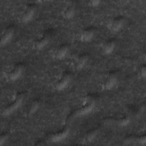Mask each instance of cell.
Listing matches in <instances>:
<instances>
[{
    "label": "cell",
    "instance_id": "9a60e30c",
    "mask_svg": "<svg viewBox=\"0 0 146 146\" xmlns=\"http://www.w3.org/2000/svg\"><path fill=\"white\" fill-rule=\"evenodd\" d=\"M48 43V40L46 37H43L36 40L34 43V47L36 50H42L45 47Z\"/></svg>",
    "mask_w": 146,
    "mask_h": 146
},
{
    "label": "cell",
    "instance_id": "2e32d148",
    "mask_svg": "<svg viewBox=\"0 0 146 146\" xmlns=\"http://www.w3.org/2000/svg\"><path fill=\"white\" fill-rule=\"evenodd\" d=\"M130 123V119L128 117H124L120 119L118 121V124L121 127H125Z\"/></svg>",
    "mask_w": 146,
    "mask_h": 146
},
{
    "label": "cell",
    "instance_id": "ac0fdd59",
    "mask_svg": "<svg viewBox=\"0 0 146 146\" xmlns=\"http://www.w3.org/2000/svg\"><path fill=\"white\" fill-rule=\"evenodd\" d=\"M96 131H92L88 133L85 137V141L86 142H91L96 137Z\"/></svg>",
    "mask_w": 146,
    "mask_h": 146
},
{
    "label": "cell",
    "instance_id": "9c48e42d",
    "mask_svg": "<svg viewBox=\"0 0 146 146\" xmlns=\"http://www.w3.org/2000/svg\"><path fill=\"white\" fill-rule=\"evenodd\" d=\"M87 60H88L87 56L84 55H83L78 57L75 60L74 63L75 68L77 70H80L83 68L87 62Z\"/></svg>",
    "mask_w": 146,
    "mask_h": 146
},
{
    "label": "cell",
    "instance_id": "52a82bcc",
    "mask_svg": "<svg viewBox=\"0 0 146 146\" xmlns=\"http://www.w3.org/2000/svg\"><path fill=\"white\" fill-rule=\"evenodd\" d=\"M14 36V31L12 29H7L3 33L1 37V45L2 46H6L11 42Z\"/></svg>",
    "mask_w": 146,
    "mask_h": 146
},
{
    "label": "cell",
    "instance_id": "30bf717a",
    "mask_svg": "<svg viewBox=\"0 0 146 146\" xmlns=\"http://www.w3.org/2000/svg\"><path fill=\"white\" fill-rule=\"evenodd\" d=\"M70 78L68 77H64L58 80L55 84V88L58 91H62L67 87L70 83Z\"/></svg>",
    "mask_w": 146,
    "mask_h": 146
},
{
    "label": "cell",
    "instance_id": "8fae6325",
    "mask_svg": "<svg viewBox=\"0 0 146 146\" xmlns=\"http://www.w3.org/2000/svg\"><path fill=\"white\" fill-rule=\"evenodd\" d=\"M94 36V33L91 30H86L81 33L79 35V39L82 42H88L91 41Z\"/></svg>",
    "mask_w": 146,
    "mask_h": 146
},
{
    "label": "cell",
    "instance_id": "4fadbf2b",
    "mask_svg": "<svg viewBox=\"0 0 146 146\" xmlns=\"http://www.w3.org/2000/svg\"><path fill=\"white\" fill-rule=\"evenodd\" d=\"M115 47V44L113 41H107L102 46V52L106 55L111 54Z\"/></svg>",
    "mask_w": 146,
    "mask_h": 146
},
{
    "label": "cell",
    "instance_id": "ba28073f",
    "mask_svg": "<svg viewBox=\"0 0 146 146\" xmlns=\"http://www.w3.org/2000/svg\"><path fill=\"white\" fill-rule=\"evenodd\" d=\"M68 52V47L66 46H62L55 50L53 55L57 59H62L67 56Z\"/></svg>",
    "mask_w": 146,
    "mask_h": 146
},
{
    "label": "cell",
    "instance_id": "5bb4252c",
    "mask_svg": "<svg viewBox=\"0 0 146 146\" xmlns=\"http://www.w3.org/2000/svg\"><path fill=\"white\" fill-rule=\"evenodd\" d=\"M75 14V10L74 6H67L63 11V15L65 19H71L74 18Z\"/></svg>",
    "mask_w": 146,
    "mask_h": 146
},
{
    "label": "cell",
    "instance_id": "5b68a950",
    "mask_svg": "<svg viewBox=\"0 0 146 146\" xmlns=\"http://www.w3.org/2000/svg\"><path fill=\"white\" fill-rule=\"evenodd\" d=\"M95 107V103L94 102H91L84 106L80 108H79L75 113V115L77 117H81L86 116L92 112Z\"/></svg>",
    "mask_w": 146,
    "mask_h": 146
},
{
    "label": "cell",
    "instance_id": "ffe728a7",
    "mask_svg": "<svg viewBox=\"0 0 146 146\" xmlns=\"http://www.w3.org/2000/svg\"><path fill=\"white\" fill-rule=\"evenodd\" d=\"M140 74L142 78H145V77L146 76V69H145V66L141 67V68L140 69Z\"/></svg>",
    "mask_w": 146,
    "mask_h": 146
},
{
    "label": "cell",
    "instance_id": "e0dca14e",
    "mask_svg": "<svg viewBox=\"0 0 146 146\" xmlns=\"http://www.w3.org/2000/svg\"><path fill=\"white\" fill-rule=\"evenodd\" d=\"M38 108H39V104L38 103V102H34L33 103H32V104L31 105L29 108V113L30 115H32L35 113L36 111L38 110Z\"/></svg>",
    "mask_w": 146,
    "mask_h": 146
},
{
    "label": "cell",
    "instance_id": "3957f363",
    "mask_svg": "<svg viewBox=\"0 0 146 146\" xmlns=\"http://www.w3.org/2000/svg\"><path fill=\"white\" fill-rule=\"evenodd\" d=\"M124 24V21L123 19L120 18H117L111 20L109 23H108L107 27L112 32L119 31L123 27Z\"/></svg>",
    "mask_w": 146,
    "mask_h": 146
},
{
    "label": "cell",
    "instance_id": "44dd1931",
    "mask_svg": "<svg viewBox=\"0 0 146 146\" xmlns=\"http://www.w3.org/2000/svg\"><path fill=\"white\" fill-rule=\"evenodd\" d=\"M7 139V136L4 134L3 135H1V138H0V145H2L5 143V142L6 141Z\"/></svg>",
    "mask_w": 146,
    "mask_h": 146
},
{
    "label": "cell",
    "instance_id": "277c9868",
    "mask_svg": "<svg viewBox=\"0 0 146 146\" xmlns=\"http://www.w3.org/2000/svg\"><path fill=\"white\" fill-rule=\"evenodd\" d=\"M68 133H69V130L66 128L59 132H57L51 135L50 137V140L51 142L55 143L62 142L67 137Z\"/></svg>",
    "mask_w": 146,
    "mask_h": 146
},
{
    "label": "cell",
    "instance_id": "7a4b0ae2",
    "mask_svg": "<svg viewBox=\"0 0 146 146\" xmlns=\"http://www.w3.org/2000/svg\"><path fill=\"white\" fill-rule=\"evenodd\" d=\"M23 68L21 66H16L12 70L6 73V78L10 81H15L18 79L22 75Z\"/></svg>",
    "mask_w": 146,
    "mask_h": 146
},
{
    "label": "cell",
    "instance_id": "7c38bea8",
    "mask_svg": "<svg viewBox=\"0 0 146 146\" xmlns=\"http://www.w3.org/2000/svg\"><path fill=\"white\" fill-rule=\"evenodd\" d=\"M117 83L116 78L113 76H110L106 78L103 83V87L106 90H111L113 88Z\"/></svg>",
    "mask_w": 146,
    "mask_h": 146
},
{
    "label": "cell",
    "instance_id": "d6986e66",
    "mask_svg": "<svg viewBox=\"0 0 146 146\" xmlns=\"http://www.w3.org/2000/svg\"><path fill=\"white\" fill-rule=\"evenodd\" d=\"M100 2V1H98V0H92L89 2V5L91 6L95 7V6H98L99 5Z\"/></svg>",
    "mask_w": 146,
    "mask_h": 146
},
{
    "label": "cell",
    "instance_id": "8992f818",
    "mask_svg": "<svg viewBox=\"0 0 146 146\" xmlns=\"http://www.w3.org/2000/svg\"><path fill=\"white\" fill-rule=\"evenodd\" d=\"M35 9L33 7H29L26 9L21 17V21L22 23H27L30 22L34 17Z\"/></svg>",
    "mask_w": 146,
    "mask_h": 146
},
{
    "label": "cell",
    "instance_id": "6da1fadb",
    "mask_svg": "<svg viewBox=\"0 0 146 146\" xmlns=\"http://www.w3.org/2000/svg\"><path fill=\"white\" fill-rule=\"evenodd\" d=\"M23 100V98L22 96H17L15 98V101L14 102H13L10 106L6 107L3 110V111L2 112V115L5 116L10 115L11 113L15 112L18 108H19L21 106Z\"/></svg>",
    "mask_w": 146,
    "mask_h": 146
}]
</instances>
